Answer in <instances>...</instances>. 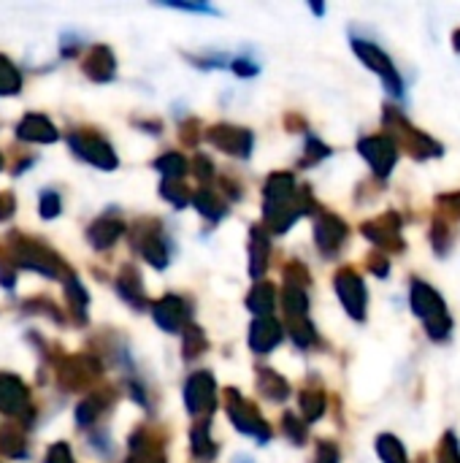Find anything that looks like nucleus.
Here are the masks:
<instances>
[{"label":"nucleus","mask_w":460,"mask_h":463,"mask_svg":"<svg viewBox=\"0 0 460 463\" xmlns=\"http://www.w3.org/2000/svg\"><path fill=\"white\" fill-rule=\"evenodd\" d=\"M382 122H385V128L390 130L388 136L396 141V146H399V149L404 146V152H407L409 157H415V160H420V163H423V160H439V157H445V144L437 141L434 136H428L426 130H420L418 125H412L409 117H407L401 109L385 106Z\"/></svg>","instance_id":"f257e3e1"},{"label":"nucleus","mask_w":460,"mask_h":463,"mask_svg":"<svg viewBox=\"0 0 460 463\" xmlns=\"http://www.w3.org/2000/svg\"><path fill=\"white\" fill-rule=\"evenodd\" d=\"M409 307L412 312L423 320V328L428 334V339L434 342H445L453 334V317L447 312V304L442 298V293L437 288H431L423 279H412L409 285Z\"/></svg>","instance_id":"f03ea898"},{"label":"nucleus","mask_w":460,"mask_h":463,"mask_svg":"<svg viewBox=\"0 0 460 463\" xmlns=\"http://www.w3.org/2000/svg\"><path fill=\"white\" fill-rule=\"evenodd\" d=\"M352 52L358 54V60H361L369 71H374V73L382 79L385 90H388L393 98H404V92H407L404 79H401V73H399V68L393 65V60H390L388 52H382L377 43H371V41H366V38H358V35L352 38Z\"/></svg>","instance_id":"7ed1b4c3"},{"label":"nucleus","mask_w":460,"mask_h":463,"mask_svg":"<svg viewBox=\"0 0 460 463\" xmlns=\"http://www.w3.org/2000/svg\"><path fill=\"white\" fill-rule=\"evenodd\" d=\"M358 152L371 165V171L377 174V179H382V182L393 174V168H396V163L401 157V149L396 146V141L388 133L361 138L358 141Z\"/></svg>","instance_id":"20e7f679"},{"label":"nucleus","mask_w":460,"mask_h":463,"mask_svg":"<svg viewBox=\"0 0 460 463\" xmlns=\"http://www.w3.org/2000/svg\"><path fill=\"white\" fill-rule=\"evenodd\" d=\"M333 285H336V296L344 304L347 315L355 323H363L369 315V290H366V282L361 279V274L352 269H342L333 277Z\"/></svg>","instance_id":"39448f33"},{"label":"nucleus","mask_w":460,"mask_h":463,"mask_svg":"<svg viewBox=\"0 0 460 463\" xmlns=\"http://www.w3.org/2000/svg\"><path fill=\"white\" fill-rule=\"evenodd\" d=\"M401 225H404V217L396 214V212H388V214H382V217H377V220L363 222V225H361V233H363L374 247H380L382 255H385V252H404L407 244H404V239H401Z\"/></svg>","instance_id":"423d86ee"},{"label":"nucleus","mask_w":460,"mask_h":463,"mask_svg":"<svg viewBox=\"0 0 460 463\" xmlns=\"http://www.w3.org/2000/svg\"><path fill=\"white\" fill-rule=\"evenodd\" d=\"M347 236H350V228H347V222L342 217H336V214L317 217V222H314V241H317L323 255H328V258L336 255L344 247Z\"/></svg>","instance_id":"0eeeda50"},{"label":"nucleus","mask_w":460,"mask_h":463,"mask_svg":"<svg viewBox=\"0 0 460 463\" xmlns=\"http://www.w3.org/2000/svg\"><path fill=\"white\" fill-rule=\"evenodd\" d=\"M214 402H217V388H214L211 374H206V372L195 374L187 383V407L198 415V412L214 410Z\"/></svg>","instance_id":"6e6552de"},{"label":"nucleus","mask_w":460,"mask_h":463,"mask_svg":"<svg viewBox=\"0 0 460 463\" xmlns=\"http://www.w3.org/2000/svg\"><path fill=\"white\" fill-rule=\"evenodd\" d=\"M70 146L89 163L100 165V168H114L117 165V157L111 152V146L95 136H70Z\"/></svg>","instance_id":"1a4fd4ad"},{"label":"nucleus","mask_w":460,"mask_h":463,"mask_svg":"<svg viewBox=\"0 0 460 463\" xmlns=\"http://www.w3.org/2000/svg\"><path fill=\"white\" fill-rule=\"evenodd\" d=\"M187 317H190V309H187V304H184L182 298L168 296V298H163V301L155 307V320H157L160 328H165V331H179V328L187 323Z\"/></svg>","instance_id":"9d476101"},{"label":"nucleus","mask_w":460,"mask_h":463,"mask_svg":"<svg viewBox=\"0 0 460 463\" xmlns=\"http://www.w3.org/2000/svg\"><path fill=\"white\" fill-rule=\"evenodd\" d=\"M282 336H285V331H282V326H279L277 320L260 317V320L252 326L249 345H252V350H258V353H268V350H274V347L282 342Z\"/></svg>","instance_id":"9b49d317"},{"label":"nucleus","mask_w":460,"mask_h":463,"mask_svg":"<svg viewBox=\"0 0 460 463\" xmlns=\"http://www.w3.org/2000/svg\"><path fill=\"white\" fill-rule=\"evenodd\" d=\"M211 144L230 152V155H249L252 136L239 128H214L211 130Z\"/></svg>","instance_id":"f8f14e48"},{"label":"nucleus","mask_w":460,"mask_h":463,"mask_svg":"<svg viewBox=\"0 0 460 463\" xmlns=\"http://www.w3.org/2000/svg\"><path fill=\"white\" fill-rule=\"evenodd\" d=\"M24 399H27L24 385L16 377H11V374H0V410L8 412V415L19 412Z\"/></svg>","instance_id":"ddd939ff"},{"label":"nucleus","mask_w":460,"mask_h":463,"mask_svg":"<svg viewBox=\"0 0 460 463\" xmlns=\"http://www.w3.org/2000/svg\"><path fill=\"white\" fill-rule=\"evenodd\" d=\"M19 260H22V266L35 269V271H41L46 277L57 274V260H52L49 252L35 247V244H19Z\"/></svg>","instance_id":"4468645a"},{"label":"nucleus","mask_w":460,"mask_h":463,"mask_svg":"<svg viewBox=\"0 0 460 463\" xmlns=\"http://www.w3.org/2000/svg\"><path fill=\"white\" fill-rule=\"evenodd\" d=\"M19 136L27 138V141H41V144H43V141H54V138H57V130H54V125H52L46 117L30 114V117L22 119Z\"/></svg>","instance_id":"2eb2a0df"},{"label":"nucleus","mask_w":460,"mask_h":463,"mask_svg":"<svg viewBox=\"0 0 460 463\" xmlns=\"http://www.w3.org/2000/svg\"><path fill=\"white\" fill-rule=\"evenodd\" d=\"M428 239H431V250L437 258H447L450 250H453V228L447 222V217L437 214L431 220V231H428Z\"/></svg>","instance_id":"dca6fc26"},{"label":"nucleus","mask_w":460,"mask_h":463,"mask_svg":"<svg viewBox=\"0 0 460 463\" xmlns=\"http://www.w3.org/2000/svg\"><path fill=\"white\" fill-rule=\"evenodd\" d=\"M230 418H233V423L244 431V434H252V437H258V439H268V426L255 415V410H247L244 407V402H241V407H230Z\"/></svg>","instance_id":"f3484780"},{"label":"nucleus","mask_w":460,"mask_h":463,"mask_svg":"<svg viewBox=\"0 0 460 463\" xmlns=\"http://www.w3.org/2000/svg\"><path fill=\"white\" fill-rule=\"evenodd\" d=\"M87 73L92 79H98V81L111 79V73H114V54L106 46H95L89 52V60H87Z\"/></svg>","instance_id":"a211bd4d"},{"label":"nucleus","mask_w":460,"mask_h":463,"mask_svg":"<svg viewBox=\"0 0 460 463\" xmlns=\"http://www.w3.org/2000/svg\"><path fill=\"white\" fill-rule=\"evenodd\" d=\"M374 448H377V456H380V461L382 463H409V458H407V448H404L401 439L393 437V434H380L377 442H374Z\"/></svg>","instance_id":"6ab92c4d"},{"label":"nucleus","mask_w":460,"mask_h":463,"mask_svg":"<svg viewBox=\"0 0 460 463\" xmlns=\"http://www.w3.org/2000/svg\"><path fill=\"white\" fill-rule=\"evenodd\" d=\"M119 233H122V225H119L117 220H98V222L89 228V241H92L98 250H103V247L114 244Z\"/></svg>","instance_id":"aec40b11"},{"label":"nucleus","mask_w":460,"mask_h":463,"mask_svg":"<svg viewBox=\"0 0 460 463\" xmlns=\"http://www.w3.org/2000/svg\"><path fill=\"white\" fill-rule=\"evenodd\" d=\"M282 301H285V312H287L293 320H301V317L306 315V309H309L306 290H304V288H296V285H285Z\"/></svg>","instance_id":"412c9836"},{"label":"nucleus","mask_w":460,"mask_h":463,"mask_svg":"<svg viewBox=\"0 0 460 463\" xmlns=\"http://www.w3.org/2000/svg\"><path fill=\"white\" fill-rule=\"evenodd\" d=\"M301 412L304 420L314 423L325 415V393L323 391H304L301 393Z\"/></svg>","instance_id":"4be33fe9"},{"label":"nucleus","mask_w":460,"mask_h":463,"mask_svg":"<svg viewBox=\"0 0 460 463\" xmlns=\"http://www.w3.org/2000/svg\"><path fill=\"white\" fill-rule=\"evenodd\" d=\"M138 250H141V255H144L152 266H160V269H163V266L168 263V252H165L160 236H146L144 241H138Z\"/></svg>","instance_id":"5701e85b"},{"label":"nucleus","mask_w":460,"mask_h":463,"mask_svg":"<svg viewBox=\"0 0 460 463\" xmlns=\"http://www.w3.org/2000/svg\"><path fill=\"white\" fill-rule=\"evenodd\" d=\"M247 301H249V309H252L255 315L268 317L271 309H274V288H271V285H258Z\"/></svg>","instance_id":"b1692460"},{"label":"nucleus","mask_w":460,"mask_h":463,"mask_svg":"<svg viewBox=\"0 0 460 463\" xmlns=\"http://www.w3.org/2000/svg\"><path fill=\"white\" fill-rule=\"evenodd\" d=\"M260 391H263L271 402H282V399H287V393H290L287 383H285L279 374H274V372H263V374H260Z\"/></svg>","instance_id":"393cba45"},{"label":"nucleus","mask_w":460,"mask_h":463,"mask_svg":"<svg viewBox=\"0 0 460 463\" xmlns=\"http://www.w3.org/2000/svg\"><path fill=\"white\" fill-rule=\"evenodd\" d=\"M437 463H460V439L455 431H445L437 450Z\"/></svg>","instance_id":"a878e982"},{"label":"nucleus","mask_w":460,"mask_h":463,"mask_svg":"<svg viewBox=\"0 0 460 463\" xmlns=\"http://www.w3.org/2000/svg\"><path fill=\"white\" fill-rule=\"evenodd\" d=\"M268 258V239L260 236V231H252V277H260Z\"/></svg>","instance_id":"bb28decb"},{"label":"nucleus","mask_w":460,"mask_h":463,"mask_svg":"<svg viewBox=\"0 0 460 463\" xmlns=\"http://www.w3.org/2000/svg\"><path fill=\"white\" fill-rule=\"evenodd\" d=\"M195 206H198L206 217H211V220H220V217L225 214L222 201H220L217 195H211V193H198V195H195Z\"/></svg>","instance_id":"cd10ccee"},{"label":"nucleus","mask_w":460,"mask_h":463,"mask_svg":"<svg viewBox=\"0 0 460 463\" xmlns=\"http://www.w3.org/2000/svg\"><path fill=\"white\" fill-rule=\"evenodd\" d=\"M290 336H293V342H296L298 347H309V345H314V339H317L314 328H312L306 320H296V323L290 326Z\"/></svg>","instance_id":"c85d7f7f"},{"label":"nucleus","mask_w":460,"mask_h":463,"mask_svg":"<svg viewBox=\"0 0 460 463\" xmlns=\"http://www.w3.org/2000/svg\"><path fill=\"white\" fill-rule=\"evenodd\" d=\"M157 168H160L168 179H182L187 165H184V160H182L179 155H165V157L157 160Z\"/></svg>","instance_id":"c756f323"},{"label":"nucleus","mask_w":460,"mask_h":463,"mask_svg":"<svg viewBox=\"0 0 460 463\" xmlns=\"http://www.w3.org/2000/svg\"><path fill=\"white\" fill-rule=\"evenodd\" d=\"M192 450H195V456H201L203 461L211 458L214 445H211V439H209V434H206V426H201V429L192 431Z\"/></svg>","instance_id":"7c9ffc66"},{"label":"nucleus","mask_w":460,"mask_h":463,"mask_svg":"<svg viewBox=\"0 0 460 463\" xmlns=\"http://www.w3.org/2000/svg\"><path fill=\"white\" fill-rule=\"evenodd\" d=\"M328 155H331V149H328L320 138L309 136V141H306V157H304V165L320 163V160H325Z\"/></svg>","instance_id":"2f4dec72"},{"label":"nucleus","mask_w":460,"mask_h":463,"mask_svg":"<svg viewBox=\"0 0 460 463\" xmlns=\"http://www.w3.org/2000/svg\"><path fill=\"white\" fill-rule=\"evenodd\" d=\"M0 450L8 453V456H14V458H22V453H24V439H22L16 431H5V434L0 437Z\"/></svg>","instance_id":"473e14b6"},{"label":"nucleus","mask_w":460,"mask_h":463,"mask_svg":"<svg viewBox=\"0 0 460 463\" xmlns=\"http://www.w3.org/2000/svg\"><path fill=\"white\" fill-rule=\"evenodd\" d=\"M19 90V73L8 65V60L0 57V92H16Z\"/></svg>","instance_id":"72a5a7b5"},{"label":"nucleus","mask_w":460,"mask_h":463,"mask_svg":"<svg viewBox=\"0 0 460 463\" xmlns=\"http://www.w3.org/2000/svg\"><path fill=\"white\" fill-rule=\"evenodd\" d=\"M282 426H285V431H287V437L296 442V445H304L306 442V426L296 418V415H285V420H282Z\"/></svg>","instance_id":"f704fd0d"},{"label":"nucleus","mask_w":460,"mask_h":463,"mask_svg":"<svg viewBox=\"0 0 460 463\" xmlns=\"http://www.w3.org/2000/svg\"><path fill=\"white\" fill-rule=\"evenodd\" d=\"M100 410H103V402H100L98 396H92L89 402H84V404L79 407V423H81V426L92 423V420L100 415Z\"/></svg>","instance_id":"c9c22d12"},{"label":"nucleus","mask_w":460,"mask_h":463,"mask_svg":"<svg viewBox=\"0 0 460 463\" xmlns=\"http://www.w3.org/2000/svg\"><path fill=\"white\" fill-rule=\"evenodd\" d=\"M65 293H68V301L81 312L84 307H87V293H84V288L76 282V279H68V285H65Z\"/></svg>","instance_id":"e433bc0d"},{"label":"nucleus","mask_w":460,"mask_h":463,"mask_svg":"<svg viewBox=\"0 0 460 463\" xmlns=\"http://www.w3.org/2000/svg\"><path fill=\"white\" fill-rule=\"evenodd\" d=\"M41 214H43L46 220H52V217L60 214V198H57L54 193H43V195H41Z\"/></svg>","instance_id":"4c0bfd02"},{"label":"nucleus","mask_w":460,"mask_h":463,"mask_svg":"<svg viewBox=\"0 0 460 463\" xmlns=\"http://www.w3.org/2000/svg\"><path fill=\"white\" fill-rule=\"evenodd\" d=\"M369 269H371V274L374 277H380V279H385L388 274H390V260H388V255H371L369 258Z\"/></svg>","instance_id":"58836bf2"},{"label":"nucleus","mask_w":460,"mask_h":463,"mask_svg":"<svg viewBox=\"0 0 460 463\" xmlns=\"http://www.w3.org/2000/svg\"><path fill=\"white\" fill-rule=\"evenodd\" d=\"M317 463H339V448L333 442L317 445Z\"/></svg>","instance_id":"ea45409f"},{"label":"nucleus","mask_w":460,"mask_h":463,"mask_svg":"<svg viewBox=\"0 0 460 463\" xmlns=\"http://www.w3.org/2000/svg\"><path fill=\"white\" fill-rule=\"evenodd\" d=\"M46 463H70V450L68 445H54L46 456Z\"/></svg>","instance_id":"a19ab883"},{"label":"nucleus","mask_w":460,"mask_h":463,"mask_svg":"<svg viewBox=\"0 0 460 463\" xmlns=\"http://www.w3.org/2000/svg\"><path fill=\"white\" fill-rule=\"evenodd\" d=\"M437 201H439V206H447V209H453V212L460 214V193H445Z\"/></svg>","instance_id":"79ce46f5"},{"label":"nucleus","mask_w":460,"mask_h":463,"mask_svg":"<svg viewBox=\"0 0 460 463\" xmlns=\"http://www.w3.org/2000/svg\"><path fill=\"white\" fill-rule=\"evenodd\" d=\"M236 73L252 76V73H258V68H255L252 62H247V60H239V62H236Z\"/></svg>","instance_id":"37998d69"},{"label":"nucleus","mask_w":460,"mask_h":463,"mask_svg":"<svg viewBox=\"0 0 460 463\" xmlns=\"http://www.w3.org/2000/svg\"><path fill=\"white\" fill-rule=\"evenodd\" d=\"M453 49H455V52L460 54V27L455 30V33H453Z\"/></svg>","instance_id":"c03bdc74"},{"label":"nucleus","mask_w":460,"mask_h":463,"mask_svg":"<svg viewBox=\"0 0 460 463\" xmlns=\"http://www.w3.org/2000/svg\"><path fill=\"white\" fill-rule=\"evenodd\" d=\"M312 11H314V14H323V11H325V5H320V3H312Z\"/></svg>","instance_id":"a18cd8bd"}]
</instances>
